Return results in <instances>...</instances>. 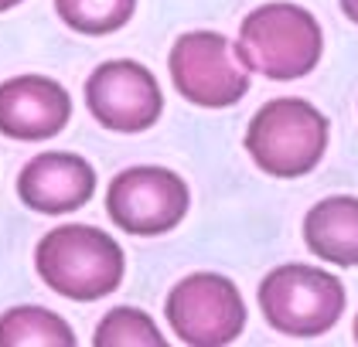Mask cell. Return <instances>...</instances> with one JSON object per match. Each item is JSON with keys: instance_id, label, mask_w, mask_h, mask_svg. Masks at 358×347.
<instances>
[{"instance_id": "obj_12", "label": "cell", "mask_w": 358, "mask_h": 347, "mask_svg": "<svg viewBox=\"0 0 358 347\" xmlns=\"http://www.w3.org/2000/svg\"><path fill=\"white\" fill-rule=\"evenodd\" d=\"M76 334L45 307H10L0 313V347H72Z\"/></svg>"}, {"instance_id": "obj_6", "label": "cell", "mask_w": 358, "mask_h": 347, "mask_svg": "<svg viewBox=\"0 0 358 347\" xmlns=\"http://www.w3.org/2000/svg\"><path fill=\"white\" fill-rule=\"evenodd\" d=\"M164 313L178 341L192 347L232 344L246 327L243 293L232 279L219 272H192L181 283H174Z\"/></svg>"}, {"instance_id": "obj_15", "label": "cell", "mask_w": 358, "mask_h": 347, "mask_svg": "<svg viewBox=\"0 0 358 347\" xmlns=\"http://www.w3.org/2000/svg\"><path fill=\"white\" fill-rule=\"evenodd\" d=\"M341 10H345V17L358 24V0H341Z\"/></svg>"}, {"instance_id": "obj_11", "label": "cell", "mask_w": 358, "mask_h": 347, "mask_svg": "<svg viewBox=\"0 0 358 347\" xmlns=\"http://www.w3.org/2000/svg\"><path fill=\"white\" fill-rule=\"evenodd\" d=\"M303 242L331 266H358V198L334 194L303 218Z\"/></svg>"}, {"instance_id": "obj_7", "label": "cell", "mask_w": 358, "mask_h": 347, "mask_svg": "<svg viewBox=\"0 0 358 347\" xmlns=\"http://www.w3.org/2000/svg\"><path fill=\"white\" fill-rule=\"evenodd\" d=\"M192 194L185 177L167 167H130L120 170L106 191V214L130 235H164L188 214Z\"/></svg>"}, {"instance_id": "obj_14", "label": "cell", "mask_w": 358, "mask_h": 347, "mask_svg": "<svg viewBox=\"0 0 358 347\" xmlns=\"http://www.w3.org/2000/svg\"><path fill=\"white\" fill-rule=\"evenodd\" d=\"M96 347H164V334L157 330V323L150 320V313H143L137 307H116L110 310L99 327H96Z\"/></svg>"}, {"instance_id": "obj_13", "label": "cell", "mask_w": 358, "mask_h": 347, "mask_svg": "<svg viewBox=\"0 0 358 347\" xmlns=\"http://www.w3.org/2000/svg\"><path fill=\"white\" fill-rule=\"evenodd\" d=\"M58 17L79 34H113L130 24L137 0H55Z\"/></svg>"}, {"instance_id": "obj_5", "label": "cell", "mask_w": 358, "mask_h": 347, "mask_svg": "<svg viewBox=\"0 0 358 347\" xmlns=\"http://www.w3.org/2000/svg\"><path fill=\"white\" fill-rule=\"evenodd\" d=\"M167 68L174 89L192 106L229 109L249 92V68L239 61L236 45L215 31L181 34L171 45Z\"/></svg>"}, {"instance_id": "obj_1", "label": "cell", "mask_w": 358, "mask_h": 347, "mask_svg": "<svg viewBox=\"0 0 358 347\" xmlns=\"http://www.w3.org/2000/svg\"><path fill=\"white\" fill-rule=\"evenodd\" d=\"M34 269L65 300L96 303L123 283L120 242L92 225H58L34 249Z\"/></svg>"}, {"instance_id": "obj_8", "label": "cell", "mask_w": 358, "mask_h": 347, "mask_svg": "<svg viewBox=\"0 0 358 347\" xmlns=\"http://www.w3.org/2000/svg\"><path fill=\"white\" fill-rule=\"evenodd\" d=\"M85 106L96 116V123L113 133H143L161 119L164 96L150 68L120 58V61H103L89 75Z\"/></svg>"}, {"instance_id": "obj_3", "label": "cell", "mask_w": 358, "mask_h": 347, "mask_svg": "<svg viewBox=\"0 0 358 347\" xmlns=\"http://www.w3.org/2000/svg\"><path fill=\"white\" fill-rule=\"evenodd\" d=\"M246 150L273 177H303L328 150V116L307 99H270L249 119Z\"/></svg>"}, {"instance_id": "obj_10", "label": "cell", "mask_w": 358, "mask_h": 347, "mask_svg": "<svg viewBox=\"0 0 358 347\" xmlns=\"http://www.w3.org/2000/svg\"><path fill=\"white\" fill-rule=\"evenodd\" d=\"M96 191V170L92 163L69 154V150H48L24 163L17 174V198L31 212L41 214H69L83 208Z\"/></svg>"}, {"instance_id": "obj_16", "label": "cell", "mask_w": 358, "mask_h": 347, "mask_svg": "<svg viewBox=\"0 0 358 347\" xmlns=\"http://www.w3.org/2000/svg\"><path fill=\"white\" fill-rule=\"evenodd\" d=\"M17 3H21V0H0V14H3V10H10V7H17Z\"/></svg>"}, {"instance_id": "obj_2", "label": "cell", "mask_w": 358, "mask_h": 347, "mask_svg": "<svg viewBox=\"0 0 358 347\" xmlns=\"http://www.w3.org/2000/svg\"><path fill=\"white\" fill-rule=\"evenodd\" d=\"M324 34L317 17L297 3H263L243 17L236 54L263 79L294 82L317 68Z\"/></svg>"}, {"instance_id": "obj_9", "label": "cell", "mask_w": 358, "mask_h": 347, "mask_svg": "<svg viewBox=\"0 0 358 347\" xmlns=\"http://www.w3.org/2000/svg\"><path fill=\"white\" fill-rule=\"evenodd\" d=\"M72 96L48 75H17L0 82V136L41 143L65 130Z\"/></svg>"}, {"instance_id": "obj_17", "label": "cell", "mask_w": 358, "mask_h": 347, "mask_svg": "<svg viewBox=\"0 0 358 347\" xmlns=\"http://www.w3.org/2000/svg\"><path fill=\"white\" fill-rule=\"evenodd\" d=\"M355 341H358V317H355Z\"/></svg>"}, {"instance_id": "obj_4", "label": "cell", "mask_w": 358, "mask_h": 347, "mask_svg": "<svg viewBox=\"0 0 358 347\" xmlns=\"http://www.w3.org/2000/svg\"><path fill=\"white\" fill-rule=\"evenodd\" d=\"M259 310L276 334L321 337L345 313V286L324 269L287 263L259 283Z\"/></svg>"}]
</instances>
